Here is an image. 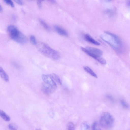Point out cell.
Here are the masks:
<instances>
[{"mask_svg":"<svg viewBox=\"0 0 130 130\" xmlns=\"http://www.w3.org/2000/svg\"><path fill=\"white\" fill-rule=\"evenodd\" d=\"M100 37L105 42L110 45L117 52H121L123 44L120 38L116 35L110 32L105 31Z\"/></svg>","mask_w":130,"mask_h":130,"instance_id":"cell-1","label":"cell"},{"mask_svg":"<svg viewBox=\"0 0 130 130\" xmlns=\"http://www.w3.org/2000/svg\"><path fill=\"white\" fill-rule=\"evenodd\" d=\"M42 78L43 82L41 89L42 91L46 94L54 92L57 88V85L55 81L50 74H42Z\"/></svg>","mask_w":130,"mask_h":130,"instance_id":"cell-2","label":"cell"},{"mask_svg":"<svg viewBox=\"0 0 130 130\" xmlns=\"http://www.w3.org/2000/svg\"><path fill=\"white\" fill-rule=\"evenodd\" d=\"M37 49L42 54L52 59L57 60L60 58V54L59 52L44 43H39L37 45Z\"/></svg>","mask_w":130,"mask_h":130,"instance_id":"cell-3","label":"cell"},{"mask_svg":"<svg viewBox=\"0 0 130 130\" xmlns=\"http://www.w3.org/2000/svg\"><path fill=\"white\" fill-rule=\"evenodd\" d=\"M7 31L11 38L16 42L21 44H24L27 42V37L15 26H9L7 28Z\"/></svg>","mask_w":130,"mask_h":130,"instance_id":"cell-4","label":"cell"},{"mask_svg":"<svg viewBox=\"0 0 130 130\" xmlns=\"http://www.w3.org/2000/svg\"><path fill=\"white\" fill-rule=\"evenodd\" d=\"M81 49L87 55L96 60L101 64L104 63L105 59L101 57L103 52L101 50L92 47H82Z\"/></svg>","mask_w":130,"mask_h":130,"instance_id":"cell-5","label":"cell"},{"mask_svg":"<svg viewBox=\"0 0 130 130\" xmlns=\"http://www.w3.org/2000/svg\"><path fill=\"white\" fill-rule=\"evenodd\" d=\"M101 125L106 128H111L113 125L114 119L113 116L109 112H105L101 115L99 120Z\"/></svg>","mask_w":130,"mask_h":130,"instance_id":"cell-6","label":"cell"},{"mask_svg":"<svg viewBox=\"0 0 130 130\" xmlns=\"http://www.w3.org/2000/svg\"><path fill=\"white\" fill-rule=\"evenodd\" d=\"M84 38L86 41L95 45H99L100 44L99 42L94 40L89 34H85Z\"/></svg>","mask_w":130,"mask_h":130,"instance_id":"cell-7","label":"cell"},{"mask_svg":"<svg viewBox=\"0 0 130 130\" xmlns=\"http://www.w3.org/2000/svg\"><path fill=\"white\" fill-rule=\"evenodd\" d=\"M54 28L56 32L59 34L64 36H68V34L67 32L64 29L57 25L54 26Z\"/></svg>","mask_w":130,"mask_h":130,"instance_id":"cell-8","label":"cell"},{"mask_svg":"<svg viewBox=\"0 0 130 130\" xmlns=\"http://www.w3.org/2000/svg\"><path fill=\"white\" fill-rule=\"evenodd\" d=\"M0 76L1 78L6 82L9 80L8 76L2 67H0Z\"/></svg>","mask_w":130,"mask_h":130,"instance_id":"cell-9","label":"cell"},{"mask_svg":"<svg viewBox=\"0 0 130 130\" xmlns=\"http://www.w3.org/2000/svg\"><path fill=\"white\" fill-rule=\"evenodd\" d=\"M0 116L6 121H9L10 120V117L3 110L0 109Z\"/></svg>","mask_w":130,"mask_h":130,"instance_id":"cell-10","label":"cell"},{"mask_svg":"<svg viewBox=\"0 0 130 130\" xmlns=\"http://www.w3.org/2000/svg\"><path fill=\"white\" fill-rule=\"evenodd\" d=\"M83 68L86 72L93 76L95 78H97V76L96 75L90 68L88 66H86L84 67Z\"/></svg>","mask_w":130,"mask_h":130,"instance_id":"cell-11","label":"cell"},{"mask_svg":"<svg viewBox=\"0 0 130 130\" xmlns=\"http://www.w3.org/2000/svg\"><path fill=\"white\" fill-rule=\"evenodd\" d=\"M80 130H90L89 123L86 122H83L80 126Z\"/></svg>","mask_w":130,"mask_h":130,"instance_id":"cell-12","label":"cell"},{"mask_svg":"<svg viewBox=\"0 0 130 130\" xmlns=\"http://www.w3.org/2000/svg\"><path fill=\"white\" fill-rule=\"evenodd\" d=\"M50 75L55 81L60 85L62 84L60 79L57 75L54 73L50 74Z\"/></svg>","mask_w":130,"mask_h":130,"instance_id":"cell-13","label":"cell"},{"mask_svg":"<svg viewBox=\"0 0 130 130\" xmlns=\"http://www.w3.org/2000/svg\"><path fill=\"white\" fill-rule=\"evenodd\" d=\"M106 13L110 17H113L114 15L115 12L113 10L111 9H107L105 11Z\"/></svg>","mask_w":130,"mask_h":130,"instance_id":"cell-14","label":"cell"},{"mask_svg":"<svg viewBox=\"0 0 130 130\" xmlns=\"http://www.w3.org/2000/svg\"><path fill=\"white\" fill-rule=\"evenodd\" d=\"M75 125L72 122H70L68 123L67 130H75Z\"/></svg>","mask_w":130,"mask_h":130,"instance_id":"cell-15","label":"cell"},{"mask_svg":"<svg viewBox=\"0 0 130 130\" xmlns=\"http://www.w3.org/2000/svg\"><path fill=\"white\" fill-rule=\"evenodd\" d=\"M39 21L41 24L45 29L47 30H50V27L46 23L41 20H40Z\"/></svg>","mask_w":130,"mask_h":130,"instance_id":"cell-16","label":"cell"},{"mask_svg":"<svg viewBox=\"0 0 130 130\" xmlns=\"http://www.w3.org/2000/svg\"><path fill=\"white\" fill-rule=\"evenodd\" d=\"M8 127L10 130H17L18 129L17 125L13 123H11L9 124Z\"/></svg>","mask_w":130,"mask_h":130,"instance_id":"cell-17","label":"cell"},{"mask_svg":"<svg viewBox=\"0 0 130 130\" xmlns=\"http://www.w3.org/2000/svg\"><path fill=\"white\" fill-rule=\"evenodd\" d=\"M120 102L121 105L124 108H127L129 107L128 105L123 99H121Z\"/></svg>","mask_w":130,"mask_h":130,"instance_id":"cell-18","label":"cell"},{"mask_svg":"<svg viewBox=\"0 0 130 130\" xmlns=\"http://www.w3.org/2000/svg\"><path fill=\"white\" fill-rule=\"evenodd\" d=\"M92 130H102L96 122H94L92 125Z\"/></svg>","mask_w":130,"mask_h":130,"instance_id":"cell-19","label":"cell"},{"mask_svg":"<svg viewBox=\"0 0 130 130\" xmlns=\"http://www.w3.org/2000/svg\"><path fill=\"white\" fill-rule=\"evenodd\" d=\"M30 40L31 43L33 45L36 44V41L35 37L34 35H32L30 36Z\"/></svg>","mask_w":130,"mask_h":130,"instance_id":"cell-20","label":"cell"},{"mask_svg":"<svg viewBox=\"0 0 130 130\" xmlns=\"http://www.w3.org/2000/svg\"><path fill=\"white\" fill-rule=\"evenodd\" d=\"M4 1L6 4L10 6L11 7H14L13 3L12 1L10 0H5Z\"/></svg>","mask_w":130,"mask_h":130,"instance_id":"cell-21","label":"cell"},{"mask_svg":"<svg viewBox=\"0 0 130 130\" xmlns=\"http://www.w3.org/2000/svg\"><path fill=\"white\" fill-rule=\"evenodd\" d=\"M106 97L112 102L114 101V100L113 97L111 95L108 94L106 95Z\"/></svg>","mask_w":130,"mask_h":130,"instance_id":"cell-22","label":"cell"},{"mask_svg":"<svg viewBox=\"0 0 130 130\" xmlns=\"http://www.w3.org/2000/svg\"><path fill=\"white\" fill-rule=\"evenodd\" d=\"M42 1L39 0L37 1V4L38 8L39 9L41 8L42 7Z\"/></svg>","mask_w":130,"mask_h":130,"instance_id":"cell-23","label":"cell"},{"mask_svg":"<svg viewBox=\"0 0 130 130\" xmlns=\"http://www.w3.org/2000/svg\"><path fill=\"white\" fill-rule=\"evenodd\" d=\"M14 1L19 4L22 5H23V2L21 0H15Z\"/></svg>","mask_w":130,"mask_h":130,"instance_id":"cell-24","label":"cell"},{"mask_svg":"<svg viewBox=\"0 0 130 130\" xmlns=\"http://www.w3.org/2000/svg\"><path fill=\"white\" fill-rule=\"evenodd\" d=\"M130 1H128L127 3V5L128 6H130Z\"/></svg>","mask_w":130,"mask_h":130,"instance_id":"cell-25","label":"cell"},{"mask_svg":"<svg viewBox=\"0 0 130 130\" xmlns=\"http://www.w3.org/2000/svg\"><path fill=\"white\" fill-rule=\"evenodd\" d=\"M51 1V3H54L55 2V1Z\"/></svg>","mask_w":130,"mask_h":130,"instance_id":"cell-26","label":"cell"},{"mask_svg":"<svg viewBox=\"0 0 130 130\" xmlns=\"http://www.w3.org/2000/svg\"><path fill=\"white\" fill-rule=\"evenodd\" d=\"M2 9L1 6L0 5V11L2 10Z\"/></svg>","mask_w":130,"mask_h":130,"instance_id":"cell-27","label":"cell"}]
</instances>
